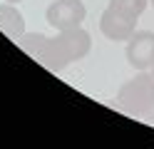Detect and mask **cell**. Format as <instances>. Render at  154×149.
<instances>
[{
  "label": "cell",
  "instance_id": "4",
  "mask_svg": "<svg viewBox=\"0 0 154 149\" xmlns=\"http://www.w3.org/2000/svg\"><path fill=\"white\" fill-rule=\"evenodd\" d=\"M127 62L137 70H147L154 65V33H134L127 40Z\"/></svg>",
  "mask_w": 154,
  "mask_h": 149
},
{
  "label": "cell",
  "instance_id": "1",
  "mask_svg": "<svg viewBox=\"0 0 154 149\" xmlns=\"http://www.w3.org/2000/svg\"><path fill=\"white\" fill-rule=\"evenodd\" d=\"M27 55H32L35 60L52 70V72H60L67 65L82 60L90 52L92 47V37L87 30L82 27H72V30H60L55 37H47L42 33H30L15 40Z\"/></svg>",
  "mask_w": 154,
  "mask_h": 149
},
{
  "label": "cell",
  "instance_id": "10",
  "mask_svg": "<svg viewBox=\"0 0 154 149\" xmlns=\"http://www.w3.org/2000/svg\"><path fill=\"white\" fill-rule=\"evenodd\" d=\"M149 3H152V5H154V0H149Z\"/></svg>",
  "mask_w": 154,
  "mask_h": 149
},
{
  "label": "cell",
  "instance_id": "8",
  "mask_svg": "<svg viewBox=\"0 0 154 149\" xmlns=\"http://www.w3.org/2000/svg\"><path fill=\"white\" fill-rule=\"evenodd\" d=\"M5 3H13V5H15V3H20V0H5Z\"/></svg>",
  "mask_w": 154,
  "mask_h": 149
},
{
  "label": "cell",
  "instance_id": "2",
  "mask_svg": "<svg viewBox=\"0 0 154 149\" xmlns=\"http://www.w3.org/2000/svg\"><path fill=\"white\" fill-rule=\"evenodd\" d=\"M117 107L124 114L147 117L154 109V75H147L142 70L137 77L124 82L117 92Z\"/></svg>",
  "mask_w": 154,
  "mask_h": 149
},
{
  "label": "cell",
  "instance_id": "9",
  "mask_svg": "<svg viewBox=\"0 0 154 149\" xmlns=\"http://www.w3.org/2000/svg\"><path fill=\"white\" fill-rule=\"evenodd\" d=\"M152 75H154V65H152Z\"/></svg>",
  "mask_w": 154,
  "mask_h": 149
},
{
  "label": "cell",
  "instance_id": "5",
  "mask_svg": "<svg viewBox=\"0 0 154 149\" xmlns=\"http://www.w3.org/2000/svg\"><path fill=\"white\" fill-rule=\"evenodd\" d=\"M134 27H137V20H129V17H122L119 13H114L112 8H107L100 17V30L104 37L109 40H129L134 35Z\"/></svg>",
  "mask_w": 154,
  "mask_h": 149
},
{
  "label": "cell",
  "instance_id": "7",
  "mask_svg": "<svg viewBox=\"0 0 154 149\" xmlns=\"http://www.w3.org/2000/svg\"><path fill=\"white\" fill-rule=\"evenodd\" d=\"M149 0H109V5L114 13H119L122 17H129V20H139V15L144 13Z\"/></svg>",
  "mask_w": 154,
  "mask_h": 149
},
{
  "label": "cell",
  "instance_id": "6",
  "mask_svg": "<svg viewBox=\"0 0 154 149\" xmlns=\"http://www.w3.org/2000/svg\"><path fill=\"white\" fill-rule=\"evenodd\" d=\"M0 33L8 35L10 40H17V37L25 35L23 13L13 3H3V5H0Z\"/></svg>",
  "mask_w": 154,
  "mask_h": 149
},
{
  "label": "cell",
  "instance_id": "3",
  "mask_svg": "<svg viewBox=\"0 0 154 149\" xmlns=\"http://www.w3.org/2000/svg\"><path fill=\"white\" fill-rule=\"evenodd\" d=\"M85 15H87V8H85L82 0H55V3H50L47 10H45V20L55 30L80 27Z\"/></svg>",
  "mask_w": 154,
  "mask_h": 149
}]
</instances>
